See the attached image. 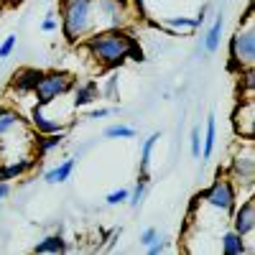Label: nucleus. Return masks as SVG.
<instances>
[{"instance_id":"1","label":"nucleus","mask_w":255,"mask_h":255,"mask_svg":"<svg viewBox=\"0 0 255 255\" xmlns=\"http://www.w3.org/2000/svg\"><path fill=\"white\" fill-rule=\"evenodd\" d=\"M138 38L128 33L125 28H113V31H100L84 38V49L92 54V59L102 69H120L123 64L130 59L133 46Z\"/></svg>"},{"instance_id":"2","label":"nucleus","mask_w":255,"mask_h":255,"mask_svg":"<svg viewBox=\"0 0 255 255\" xmlns=\"http://www.w3.org/2000/svg\"><path fill=\"white\" fill-rule=\"evenodd\" d=\"M59 28L69 44H82L87 36L97 33V5L95 0H61Z\"/></svg>"},{"instance_id":"3","label":"nucleus","mask_w":255,"mask_h":255,"mask_svg":"<svg viewBox=\"0 0 255 255\" xmlns=\"http://www.w3.org/2000/svg\"><path fill=\"white\" fill-rule=\"evenodd\" d=\"M253 64H255V23H253V10H248L243 26L230 38V69L240 74L245 69H253Z\"/></svg>"},{"instance_id":"4","label":"nucleus","mask_w":255,"mask_h":255,"mask_svg":"<svg viewBox=\"0 0 255 255\" xmlns=\"http://www.w3.org/2000/svg\"><path fill=\"white\" fill-rule=\"evenodd\" d=\"M197 202L212 207L215 212H220V215L232 217V212H235V207L240 202L238 199V186L232 184V179H227V176H217L204 191L197 194Z\"/></svg>"},{"instance_id":"5","label":"nucleus","mask_w":255,"mask_h":255,"mask_svg":"<svg viewBox=\"0 0 255 255\" xmlns=\"http://www.w3.org/2000/svg\"><path fill=\"white\" fill-rule=\"evenodd\" d=\"M74 84H77V79L67 72H44L33 90V100H36V105L46 108V105L67 97L74 90Z\"/></svg>"},{"instance_id":"6","label":"nucleus","mask_w":255,"mask_h":255,"mask_svg":"<svg viewBox=\"0 0 255 255\" xmlns=\"http://www.w3.org/2000/svg\"><path fill=\"white\" fill-rule=\"evenodd\" d=\"M230 174H232V184L235 186L245 184L248 189H253V179H255V148H253V140L243 138L240 151L232 156Z\"/></svg>"},{"instance_id":"7","label":"nucleus","mask_w":255,"mask_h":255,"mask_svg":"<svg viewBox=\"0 0 255 255\" xmlns=\"http://www.w3.org/2000/svg\"><path fill=\"white\" fill-rule=\"evenodd\" d=\"M207 10H209V5H202L199 8V13L197 15H168V18H163V20H158V28H166L168 31V36H181V33H191V31H197V28H202L204 26V20H207Z\"/></svg>"},{"instance_id":"8","label":"nucleus","mask_w":255,"mask_h":255,"mask_svg":"<svg viewBox=\"0 0 255 255\" xmlns=\"http://www.w3.org/2000/svg\"><path fill=\"white\" fill-rule=\"evenodd\" d=\"M232 125H235V133L240 138L253 140L255 138V100L253 95H248L232 113Z\"/></svg>"},{"instance_id":"9","label":"nucleus","mask_w":255,"mask_h":255,"mask_svg":"<svg viewBox=\"0 0 255 255\" xmlns=\"http://www.w3.org/2000/svg\"><path fill=\"white\" fill-rule=\"evenodd\" d=\"M232 230L243 238H250L253 230H255V199L248 197L240 207H235L232 212Z\"/></svg>"},{"instance_id":"10","label":"nucleus","mask_w":255,"mask_h":255,"mask_svg":"<svg viewBox=\"0 0 255 255\" xmlns=\"http://www.w3.org/2000/svg\"><path fill=\"white\" fill-rule=\"evenodd\" d=\"M31 128L38 133V135H49V133H61V130H67V123H61V120H54L44 113V108L41 105H31Z\"/></svg>"},{"instance_id":"11","label":"nucleus","mask_w":255,"mask_h":255,"mask_svg":"<svg viewBox=\"0 0 255 255\" xmlns=\"http://www.w3.org/2000/svg\"><path fill=\"white\" fill-rule=\"evenodd\" d=\"M100 100V84L95 79H87V82H79L74 84L72 90V108L74 110H82V108H90Z\"/></svg>"},{"instance_id":"12","label":"nucleus","mask_w":255,"mask_h":255,"mask_svg":"<svg viewBox=\"0 0 255 255\" xmlns=\"http://www.w3.org/2000/svg\"><path fill=\"white\" fill-rule=\"evenodd\" d=\"M38 163L36 156H20L15 161H8V163H0V181H13V179H20L26 176L28 171H33Z\"/></svg>"},{"instance_id":"13","label":"nucleus","mask_w":255,"mask_h":255,"mask_svg":"<svg viewBox=\"0 0 255 255\" xmlns=\"http://www.w3.org/2000/svg\"><path fill=\"white\" fill-rule=\"evenodd\" d=\"M41 74H44V72L33 69V67H26V69L15 72V77H13V82H10V90H15L18 95H33Z\"/></svg>"},{"instance_id":"14","label":"nucleus","mask_w":255,"mask_h":255,"mask_svg":"<svg viewBox=\"0 0 255 255\" xmlns=\"http://www.w3.org/2000/svg\"><path fill=\"white\" fill-rule=\"evenodd\" d=\"M222 28H225V18H222V13H217L215 20H212V26H209V28L204 31V36H202V49H204L207 54H217V51H220Z\"/></svg>"},{"instance_id":"15","label":"nucleus","mask_w":255,"mask_h":255,"mask_svg":"<svg viewBox=\"0 0 255 255\" xmlns=\"http://www.w3.org/2000/svg\"><path fill=\"white\" fill-rule=\"evenodd\" d=\"M69 243L61 238V232H54V235H46L44 240H38L33 245V253L38 255H61V253H69Z\"/></svg>"},{"instance_id":"16","label":"nucleus","mask_w":255,"mask_h":255,"mask_svg":"<svg viewBox=\"0 0 255 255\" xmlns=\"http://www.w3.org/2000/svg\"><path fill=\"white\" fill-rule=\"evenodd\" d=\"M220 248H222V255H245V253H250V250L245 248V238H243V235H238L235 230L222 232V238H220Z\"/></svg>"},{"instance_id":"17","label":"nucleus","mask_w":255,"mask_h":255,"mask_svg":"<svg viewBox=\"0 0 255 255\" xmlns=\"http://www.w3.org/2000/svg\"><path fill=\"white\" fill-rule=\"evenodd\" d=\"M64 130L61 133H49V135H41V138H36L33 140V153H36V158L41 161V158H46L54 148H59L61 143H64Z\"/></svg>"},{"instance_id":"18","label":"nucleus","mask_w":255,"mask_h":255,"mask_svg":"<svg viewBox=\"0 0 255 255\" xmlns=\"http://www.w3.org/2000/svg\"><path fill=\"white\" fill-rule=\"evenodd\" d=\"M215 145H217V120L215 115L207 118V130L202 135V158L199 161H209L212 153H215Z\"/></svg>"},{"instance_id":"19","label":"nucleus","mask_w":255,"mask_h":255,"mask_svg":"<svg viewBox=\"0 0 255 255\" xmlns=\"http://www.w3.org/2000/svg\"><path fill=\"white\" fill-rule=\"evenodd\" d=\"M74 166H77V158H67L64 163H59V166L49 168V171L44 174V181H46V184H64V181H67V179L72 176Z\"/></svg>"},{"instance_id":"20","label":"nucleus","mask_w":255,"mask_h":255,"mask_svg":"<svg viewBox=\"0 0 255 255\" xmlns=\"http://www.w3.org/2000/svg\"><path fill=\"white\" fill-rule=\"evenodd\" d=\"M26 125V120L20 118V113L18 110H10V108H5L3 113H0V138H5V135H10L15 128H23Z\"/></svg>"},{"instance_id":"21","label":"nucleus","mask_w":255,"mask_h":255,"mask_svg":"<svg viewBox=\"0 0 255 255\" xmlns=\"http://www.w3.org/2000/svg\"><path fill=\"white\" fill-rule=\"evenodd\" d=\"M161 140V133H151L143 145H140V176H148V166H151V156H153V148L158 145Z\"/></svg>"},{"instance_id":"22","label":"nucleus","mask_w":255,"mask_h":255,"mask_svg":"<svg viewBox=\"0 0 255 255\" xmlns=\"http://www.w3.org/2000/svg\"><path fill=\"white\" fill-rule=\"evenodd\" d=\"M108 140H115V138H135L138 130H135V125H125V123H115V125H108L105 128V133H102Z\"/></svg>"},{"instance_id":"23","label":"nucleus","mask_w":255,"mask_h":255,"mask_svg":"<svg viewBox=\"0 0 255 255\" xmlns=\"http://www.w3.org/2000/svg\"><path fill=\"white\" fill-rule=\"evenodd\" d=\"M100 97H105L108 102H118L120 100V77L118 74H110L105 79V84L100 87Z\"/></svg>"},{"instance_id":"24","label":"nucleus","mask_w":255,"mask_h":255,"mask_svg":"<svg viewBox=\"0 0 255 255\" xmlns=\"http://www.w3.org/2000/svg\"><path fill=\"white\" fill-rule=\"evenodd\" d=\"M145 191H148V176H138L135 186L130 189V194H128V204L138 209L143 204V199H145Z\"/></svg>"},{"instance_id":"25","label":"nucleus","mask_w":255,"mask_h":255,"mask_svg":"<svg viewBox=\"0 0 255 255\" xmlns=\"http://www.w3.org/2000/svg\"><path fill=\"white\" fill-rule=\"evenodd\" d=\"M189 148H191V158H202V130H199V125L191 128V133H189Z\"/></svg>"},{"instance_id":"26","label":"nucleus","mask_w":255,"mask_h":255,"mask_svg":"<svg viewBox=\"0 0 255 255\" xmlns=\"http://www.w3.org/2000/svg\"><path fill=\"white\" fill-rule=\"evenodd\" d=\"M128 194H130V189H115V191H110V194L105 197V204H108V207L125 204L128 202Z\"/></svg>"},{"instance_id":"27","label":"nucleus","mask_w":255,"mask_h":255,"mask_svg":"<svg viewBox=\"0 0 255 255\" xmlns=\"http://www.w3.org/2000/svg\"><path fill=\"white\" fill-rule=\"evenodd\" d=\"M145 250H148V255H161V253H166V250H168V240L158 235L151 245H145Z\"/></svg>"},{"instance_id":"28","label":"nucleus","mask_w":255,"mask_h":255,"mask_svg":"<svg viewBox=\"0 0 255 255\" xmlns=\"http://www.w3.org/2000/svg\"><path fill=\"white\" fill-rule=\"evenodd\" d=\"M15 51V36H8L3 44H0V59H8Z\"/></svg>"},{"instance_id":"29","label":"nucleus","mask_w":255,"mask_h":255,"mask_svg":"<svg viewBox=\"0 0 255 255\" xmlns=\"http://www.w3.org/2000/svg\"><path fill=\"white\" fill-rule=\"evenodd\" d=\"M156 238H158V227H145L140 232V245H151Z\"/></svg>"},{"instance_id":"30","label":"nucleus","mask_w":255,"mask_h":255,"mask_svg":"<svg viewBox=\"0 0 255 255\" xmlns=\"http://www.w3.org/2000/svg\"><path fill=\"white\" fill-rule=\"evenodd\" d=\"M59 28V18H54V15H46L44 20H41V31L44 33H54Z\"/></svg>"},{"instance_id":"31","label":"nucleus","mask_w":255,"mask_h":255,"mask_svg":"<svg viewBox=\"0 0 255 255\" xmlns=\"http://www.w3.org/2000/svg\"><path fill=\"white\" fill-rule=\"evenodd\" d=\"M108 115H110V108H95V110H90L84 118H87V120H100V118H108Z\"/></svg>"},{"instance_id":"32","label":"nucleus","mask_w":255,"mask_h":255,"mask_svg":"<svg viewBox=\"0 0 255 255\" xmlns=\"http://www.w3.org/2000/svg\"><path fill=\"white\" fill-rule=\"evenodd\" d=\"M130 5H133V10H138L140 18L148 15V10H145V0H130Z\"/></svg>"},{"instance_id":"33","label":"nucleus","mask_w":255,"mask_h":255,"mask_svg":"<svg viewBox=\"0 0 255 255\" xmlns=\"http://www.w3.org/2000/svg\"><path fill=\"white\" fill-rule=\"evenodd\" d=\"M10 197V181H0V202Z\"/></svg>"},{"instance_id":"34","label":"nucleus","mask_w":255,"mask_h":255,"mask_svg":"<svg viewBox=\"0 0 255 255\" xmlns=\"http://www.w3.org/2000/svg\"><path fill=\"white\" fill-rule=\"evenodd\" d=\"M3 110H5V105H0V113H3Z\"/></svg>"}]
</instances>
